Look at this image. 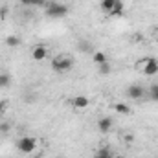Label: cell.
Returning a JSON list of instances; mask_svg holds the SVG:
<instances>
[{
    "label": "cell",
    "instance_id": "obj_16",
    "mask_svg": "<svg viewBox=\"0 0 158 158\" xmlns=\"http://www.w3.org/2000/svg\"><path fill=\"white\" fill-rule=\"evenodd\" d=\"M149 98H151L153 101H158V83L156 85H151V88H149Z\"/></svg>",
    "mask_w": 158,
    "mask_h": 158
},
{
    "label": "cell",
    "instance_id": "obj_2",
    "mask_svg": "<svg viewBox=\"0 0 158 158\" xmlns=\"http://www.w3.org/2000/svg\"><path fill=\"white\" fill-rule=\"evenodd\" d=\"M136 66H140L145 76H156L158 74V59H155V57L142 59L140 63H136Z\"/></svg>",
    "mask_w": 158,
    "mask_h": 158
},
{
    "label": "cell",
    "instance_id": "obj_15",
    "mask_svg": "<svg viewBox=\"0 0 158 158\" xmlns=\"http://www.w3.org/2000/svg\"><path fill=\"white\" fill-rule=\"evenodd\" d=\"M11 85V76L9 74H0V88H6Z\"/></svg>",
    "mask_w": 158,
    "mask_h": 158
},
{
    "label": "cell",
    "instance_id": "obj_7",
    "mask_svg": "<svg viewBox=\"0 0 158 158\" xmlns=\"http://www.w3.org/2000/svg\"><path fill=\"white\" fill-rule=\"evenodd\" d=\"M72 105H74V109H77V110H85V109L90 105V99H88L86 96H76V98L72 99Z\"/></svg>",
    "mask_w": 158,
    "mask_h": 158
},
{
    "label": "cell",
    "instance_id": "obj_12",
    "mask_svg": "<svg viewBox=\"0 0 158 158\" xmlns=\"http://www.w3.org/2000/svg\"><path fill=\"white\" fill-rule=\"evenodd\" d=\"M119 15H123V0H118L116 6L112 7V11L109 13V17H119Z\"/></svg>",
    "mask_w": 158,
    "mask_h": 158
},
{
    "label": "cell",
    "instance_id": "obj_4",
    "mask_svg": "<svg viewBox=\"0 0 158 158\" xmlns=\"http://www.w3.org/2000/svg\"><path fill=\"white\" fill-rule=\"evenodd\" d=\"M68 13V6L64 4H59V2H52L48 7H46V15L50 19H61Z\"/></svg>",
    "mask_w": 158,
    "mask_h": 158
},
{
    "label": "cell",
    "instance_id": "obj_3",
    "mask_svg": "<svg viewBox=\"0 0 158 158\" xmlns=\"http://www.w3.org/2000/svg\"><path fill=\"white\" fill-rule=\"evenodd\" d=\"M17 149L24 155H30L37 149V140L33 136H22L19 142H17Z\"/></svg>",
    "mask_w": 158,
    "mask_h": 158
},
{
    "label": "cell",
    "instance_id": "obj_6",
    "mask_svg": "<svg viewBox=\"0 0 158 158\" xmlns=\"http://www.w3.org/2000/svg\"><path fill=\"white\" fill-rule=\"evenodd\" d=\"M46 57H48V48H46L44 44H35V46L31 48V59H33V61L40 63V61H44Z\"/></svg>",
    "mask_w": 158,
    "mask_h": 158
},
{
    "label": "cell",
    "instance_id": "obj_13",
    "mask_svg": "<svg viewBox=\"0 0 158 158\" xmlns=\"http://www.w3.org/2000/svg\"><path fill=\"white\" fill-rule=\"evenodd\" d=\"M114 110H116L118 114H129V112H131V107H129L127 103H116V105H114Z\"/></svg>",
    "mask_w": 158,
    "mask_h": 158
},
{
    "label": "cell",
    "instance_id": "obj_18",
    "mask_svg": "<svg viewBox=\"0 0 158 158\" xmlns=\"http://www.w3.org/2000/svg\"><path fill=\"white\" fill-rule=\"evenodd\" d=\"M4 107H6V103L2 101V103H0V123H2V110H4Z\"/></svg>",
    "mask_w": 158,
    "mask_h": 158
},
{
    "label": "cell",
    "instance_id": "obj_1",
    "mask_svg": "<svg viewBox=\"0 0 158 158\" xmlns=\"http://www.w3.org/2000/svg\"><path fill=\"white\" fill-rule=\"evenodd\" d=\"M74 66V59L68 57V55H59L52 61V68L59 74H64V72H70Z\"/></svg>",
    "mask_w": 158,
    "mask_h": 158
},
{
    "label": "cell",
    "instance_id": "obj_21",
    "mask_svg": "<svg viewBox=\"0 0 158 158\" xmlns=\"http://www.w3.org/2000/svg\"><path fill=\"white\" fill-rule=\"evenodd\" d=\"M155 39H156V42H158V30H156V33H155Z\"/></svg>",
    "mask_w": 158,
    "mask_h": 158
},
{
    "label": "cell",
    "instance_id": "obj_8",
    "mask_svg": "<svg viewBox=\"0 0 158 158\" xmlns=\"http://www.w3.org/2000/svg\"><path fill=\"white\" fill-rule=\"evenodd\" d=\"M98 129H99L103 134H107V132L112 129V119L107 118V116H105V118H99V121H98Z\"/></svg>",
    "mask_w": 158,
    "mask_h": 158
},
{
    "label": "cell",
    "instance_id": "obj_14",
    "mask_svg": "<svg viewBox=\"0 0 158 158\" xmlns=\"http://www.w3.org/2000/svg\"><path fill=\"white\" fill-rule=\"evenodd\" d=\"M98 68H99V74H101V76H109V74L112 72V66H110V63H109V61H107V63H103V64H99Z\"/></svg>",
    "mask_w": 158,
    "mask_h": 158
},
{
    "label": "cell",
    "instance_id": "obj_19",
    "mask_svg": "<svg viewBox=\"0 0 158 158\" xmlns=\"http://www.w3.org/2000/svg\"><path fill=\"white\" fill-rule=\"evenodd\" d=\"M20 4H24V6H30V0H20Z\"/></svg>",
    "mask_w": 158,
    "mask_h": 158
},
{
    "label": "cell",
    "instance_id": "obj_20",
    "mask_svg": "<svg viewBox=\"0 0 158 158\" xmlns=\"http://www.w3.org/2000/svg\"><path fill=\"white\" fill-rule=\"evenodd\" d=\"M96 158H110V156H103V155H98Z\"/></svg>",
    "mask_w": 158,
    "mask_h": 158
},
{
    "label": "cell",
    "instance_id": "obj_10",
    "mask_svg": "<svg viewBox=\"0 0 158 158\" xmlns=\"http://www.w3.org/2000/svg\"><path fill=\"white\" fill-rule=\"evenodd\" d=\"M116 2H118V0H101V2H99V9L109 15V13L112 11V7L116 6Z\"/></svg>",
    "mask_w": 158,
    "mask_h": 158
},
{
    "label": "cell",
    "instance_id": "obj_22",
    "mask_svg": "<svg viewBox=\"0 0 158 158\" xmlns=\"http://www.w3.org/2000/svg\"><path fill=\"white\" fill-rule=\"evenodd\" d=\"M116 158H123V156H116Z\"/></svg>",
    "mask_w": 158,
    "mask_h": 158
},
{
    "label": "cell",
    "instance_id": "obj_9",
    "mask_svg": "<svg viewBox=\"0 0 158 158\" xmlns=\"http://www.w3.org/2000/svg\"><path fill=\"white\" fill-rule=\"evenodd\" d=\"M92 61H94V64H103V63H107L109 61V57H107V53L105 52H101V50H98V52H94L92 53Z\"/></svg>",
    "mask_w": 158,
    "mask_h": 158
},
{
    "label": "cell",
    "instance_id": "obj_11",
    "mask_svg": "<svg viewBox=\"0 0 158 158\" xmlns=\"http://www.w3.org/2000/svg\"><path fill=\"white\" fill-rule=\"evenodd\" d=\"M20 37L19 35H7L6 37V46H9V48H17V46H20Z\"/></svg>",
    "mask_w": 158,
    "mask_h": 158
},
{
    "label": "cell",
    "instance_id": "obj_17",
    "mask_svg": "<svg viewBox=\"0 0 158 158\" xmlns=\"http://www.w3.org/2000/svg\"><path fill=\"white\" fill-rule=\"evenodd\" d=\"M46 0H30V6H44Z\"/></svg>",
    "mask_w": 158,
    "mask_h": 158
},
{
    "label": "cell",
    "instance_id": "obj_5",
    "mask_svg": "<svg viewBox=\"0 0 158 158\" xmlns=\"http://www.w3.org/2000/svg\"><path fill=\"white\" fill-rule=\"evenodd\" d=\"M125 94H127V98H129V99H142V98L145 96V90H143V86H142V85L134 83V85H131V86L125 90Z\"/></svg>",
    "mask_w": 158,
    "mask_h": 158
}]
</instances>
